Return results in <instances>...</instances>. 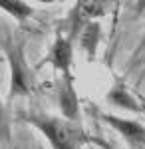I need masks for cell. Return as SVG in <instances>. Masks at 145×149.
Instances as JSON below:
<instances>
[{"instance_id":"7a4b0ae2","label":"cell","mask_w":145,"mask_h":149,"mask_svg":"<svg viewBox=\"0 0 145 149\" xmlns=\"http://www.w3.org/2000/svg\"><path fill=\"white\" fill-rule=\"evenodd\" d=\"M8 60H10V95H24L32 90V72L26 64L22 44L8 46Z\"/></svg>"},{"instance_id":"3957f363","label":"cell","mask_w":145,"mask_h":149,"mask_svg":"<svg viewBox=\"0 0 145 149\" xmlns=\"http://www.w3.org/2000/svg\"><path fill=\"white\" fill-rule=\"evenodd\" d=\"M101 119L107 125H112L131 147H143L145 145V127L139 121L123 119V117H117L112 113H101Z\"/></svg>"},{"instance_id":"277c9868","label":"cell","mask_w":145,"mask_h":149,"mask_svg":"<svg viewBox=\"0 0 145 149\" xmlns=\"http://www.w3.org/2000/svg\"><path fill=\"white\" fill-rule=\"evenodd\" d=\"M58 103L62 115L68 121H76L79 115V105H78V93L74 90V80L72 76H64L60 84V93H58Z\"/></svg>"},{"instance_id":"9c48e42d","label":"cell","mask_w":145,"mask_h":149,"mask_svg":"<svg viewBox=\"0 0 145 149\" xmlns=\"http://www.w3.org/2000/svg\"><path fill=\"white\" fill-rule=\"evenodd\" d=\"M6 139V117H4V107L0 102V141Z\"/></svg>"},{"instance_id":"30bf717a","label":"cell","mask_w":145,"mask_h":149,"mask_svg":"<svg viewBox=\"0 0 145 149\" xmlns=\"http://www.w3.org/2000/svg\"><path fill=\"white\" fill-rule=\"evenodd\" d=\"M139 52H145V36H143V40H141V44H139V48H137V54Z\"/></svg>"},{"instance_id":"6da1fadb","label":"cell","mask_w":145,"mask_h":149,"mask_svg":"<svg viewBox=\"0 0 145 149\" xmlns=\"http://www.w3.org/2000/svg\"><path fill=\"white\" fill-rule=\"evenodd\" d=\"M28 123H32L36 129H40L50 141L54 149H79L84 145V133L78 127L72 125V121H64L52 115H38L32 113L26 117Z\"/></svg>"},{"instance_id":"ba28073f","label":"cell","mask_w":145,"mask_h":149,"mask_svg":"<svg viewBox=\"0 0 145 149\" xmlns=\"http://www.w3.org/2000/svg\"><path fill=\"white\" fill-rule=\"evenodd\" d=\"M0 8L4 12L12 14L16 20H26L28 16H32L34 10L30 4L26 2H20V0H0Z\"/></svg>"},{"instance_id":"5b68a950","label":"cell","mask_w":145,"mask_h":149,"mask_svg":"<svg viewBox=\"0 0 145 149\" xmlns=\"http://www.w3.org/2000/svg\"><path fill=\"white\" fill-rule=\"evenodd\" d=\"M48 62L54 66V70H58L64 76H72L70 74V68H72V40L70 38H56L54 46L50 50V56H48Z\"/></svg>"},{"instance_id":"8992f818","label":"cell","mask_w":145,"mask_h":149,"mask_svg":"<svg viewBox=\"0 0 145 149\" xmlns=\"http://www.w3.org/2000/svg\"><path fill=\"white\" fill-rule=\"evenodd\" d=\"M98 42H100V24L98 22L86 24V26L82 28V32H79V46H82V50L88 54V58L96 56Z\"/></svg>"},{"instance_id":"52a82bcc","label":"cell","mask_w":145,"mask_h":149,"mask_svg":"<svg viewBox=\"0 0 145 149\" xmlns=\"http://www.w3.org/2000/svg\"><path fill=\"white\" fill-rule=\"evenodd\" d=\"M107 100L117 105V107H123V109H129V111H141V105L133 100V95L123 88L121 84H117L112 92L107 93Z\"/></svg>"}]
</instances>
